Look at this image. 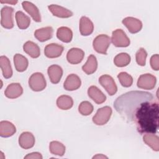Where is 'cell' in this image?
I'll return each instance as SVG.
<instances>
[{
    "mask_svg": "<svg viewBox=\"0 0 159 159\" xmlns=\"http://www.w3.org/2000/svg\"><path fill=\"white\" fill-rule=\"evenodd\" d=\"M64 48L62 45L58 43H50L45 47V55L49 58H55L59 57L63 52Z\"/></svg>",
    "mask_w": 159,
    "mask_h": 159,
    "instance_id": "cell-11",
    "label": "cell"
},
{
    "mask_svg": "<svg viewBox=\"0 0 159 159\" xmlns=\"http://www.w3.org/2000/svg\"><path fill=\"white\" fill-rule=\"evenodd\" d=\"M84 52L83 50L78 48H71L66 54L67 61L73 65L80 63L83 59Z\"/></svg>",
    "mask_w": 159,
    "mask_h": 159,
    "instance_id": "cell-10",
    "label": "cell"
},
{
    "mask_svg": "<svg viewBox=\"0 0 159 159\" xmlns=\"http://www.w3.org/2000/svg\"><path fill=\"white\" fill-rule=\"evenodd\" d=\"M47 73L50 81L53 84H57L63 75V70L58 65H52L48 68Z\"/></svg>",
    "mask_w": 159,
    "mask_h": 159,
    "instance_id": "cell-16",
    "label": "cell"
},
{
    "mask_svg": "<svg viewBox=\"0 0 159 159\" xmlns=\"http://www.w3.org/2000/svg\"><path fill=\"white\" fill-rule=\"evenodd\" d=\"M130 62V57L127 53H120L117 55L114 59V63L118 67H124Z\"/></svg>",
    "mask_w": 159,
    "mask_h": 159,
    "instance_id": "cell-31",
    "label": "cell"
},
{
    "mask_svg": "<svg viewBox=\"0 0 159 159\" xmlns=\"http://www.w3.org/2000/svg\"><path fill=\"white\" fill-rule=\"evenodd\" d=\"M94 30L93 22L87 17L83 16L80 21V31L82 35L88 36L91 34Z\"/></svg>",
    "mask_w": 159,
    "mask_h": 159,
    "instance_id": "cell-17",
    "label": "cell"
},
{
    "mask_svg": "<svg viewBox=\"0 0 159 159\" xmlns=\"http://www.w3.org/2000/svg\"><path fill=\"white\" fill-rule=\"evenodd\" d=\"M57 38L65 43H69L73 38V32L71 30L67 27H60L57 31Z\"/></svg>",
    "mask_w": 159,
    "mask_h": 159,
    "instance_id": "cell-25",
    "label": "cell"
},
{
    "mask_svg": "<svg viewBox=\"0 0 159 159\" xmlns=\"http://www.w3.org/2000/svg\"><path fill=\"white\" fill-rule=\"evenodd\" d=\"M1 3H9V4H16L17 2V1H1Z\"/></svg>",
    "mask_w": 159,
    "mask_h": 159,
    "instance_id": "cell-38",
    "label": "cell"
},
{
    "mask_svg": "<svg viewBox=\"0 0 159 159\" xmlns=\"http://www.w3.org/2000/svg\"><path fill=\"white\" fill-rule=\"evenodd\" d=\"M98 68V61L94 55H90L88 57L86 63L82 66L83 71L87 75L94 73Z\"/></svg>",
    "mask_w": 159,
    "mask_h": 159,
    "instance_id": "cell-23",
    "label": "cell"
},
{
    "mask_svg": "<svg viewBox=\"0 0 159 159\" xmlns=\"http://www.w3.org/2000/svg\"><path fill=\"white\" fill-rule=\"evenodd\" d=\"M29 85L30 89L34 91H41L43 90L47 83L43 75L39 72L33 73L29 80Z\"/></svg>",
    "mask_w": 159,
    "mask_h": 159,
    "instance_id": "cell-3",
    "label": "cell"
},
{
    "mask_svg": "<svg viewBox=\"0 0 159 159\" xmlns=\"http://www.w3.org/2000/svg\"><path fill=\"white\" fill-rule=\"evenodd\" d=\"M57 105L60 109L68 110L72 107L73 100L70 96L61 95L57 99Z\"/></svg>",
    "mask_w": 159,
    "mask_h": 159,
    "instance_id": "cell-29",
    "label": "cell"
},
{
    "mask_svg": "<svg viewBox=\"0 0 159 159\" xmlns=\"http://www.w3.org/2000/svg\"><path fill=\"white\" fill-rule=\"evenodd\" d=\"M157 83V78L150 73L143 74L140 76L137 80V86L139 88L150 90L154 88Z\"/></svg>",
    "mask_w": 159,
    "mask_h": 159,
    "instance_id": "cell-7",
    "label": "cell"
},
{
    "mask_svg": "<svg viewBox=\"0 0 159 159\" xmlns=\"http://www.w3.org/2000/svg\"><path fill=\"white\" fill-rule=\"evenodd\" d=\"M16 132L15 125L7 120H2L0 122V135L2 137H9Z\"/></svg>",
    "mask_w": 159,
    "mask_h": 159,
    "instance_id": "cell-20",
    "label": "cell"
},
{
    "mask_svg": "<svg viewBox=\"0 0 159 159\" xmlns=\"http://www.w3.org/2000/svg\"><path fill=\"white\" fill-rule=\"evenodd\" d=\"M24 51L33 58H38L40 55L39 47L32 41L26 42L23 45Z\"/></svg>",
    "mask_w": 159,
    "mask_h": 159,
    "instance_id": "cell-22",
    "label": "cell"
},
{
    "mask_svg": "<svg viewBox=\"0 0 159 159\" xmlns=\"http://www.w3.org/2000/svg\"><path fill=\"white\" fill-rule=\"evenodd\" d=\"M93 158H107V157L102 155V154H97L94 155Z\"/></svg>",
    "mask_w": 159,
    "mask_h": 159,
    "instance_id": "cell-37",
    "label": "cell"
},
{
    "mask_svg": "<svg viewBox=\"0 0 159 159\" xmlns=\"http://www.w3.org/2000/svg\"><path fill=\"white\" fill-rule=\"evenodd\" d=\"M23 9L32 17L34 21L40 22L41 16L37 7L29 1H23L22 3Z\"/></svg>",
    "mask_w": 159,
    "mask_h": 159,
    "instance_id": "cell-18",
    "label": "cell"
},
{
    "mask_svg": "<svg viewBox=\"0 0 159 159\" xmlns=\"http://www.w3.org/2000/svg\"><path fill=\"white\" fill-rule=\"evenodd\" d=\"M88 94L89 97L98 104H102L106 100L105 94L96 86H91L88 88Z\"/></svg>",
    "mask_w": 159,
    "mask_h": 159,
    "instance_id": "cell-15",
    "label": "cell"
},
{
    "mask_svg": "<svg viewBox=\"0 0 159 159\" xmlns=\"http://www.w3.org/2000/svg\"><path fill=\"white\" fill-rule=\"evenodd\" d=\"M147 57V53L146 50L143 48H139L135 55V58L137 64L140 66H145Z\"/></svg>",
    "mask_w": 159,
    "mask_h": 159,
    "instance_id": "cell-34",
    "label": "cell"
},
{
    "mask_svg": "<svg viewBox=\"0 0 159 159\" xmlns=\"http://www.w3.org/2000/svg\"><path fill=\"white\" fill-rule=\"evenodd\" d=\"M78 111L83 116H89L93 111V106L89 101H83L79 105Z\"/></svg>",
    "mask_w": 159,
    "mask_h": 159,
    "instance_id": "cell-33",
    "label": "cell"
},
{
    "mask_svg": "<svg viewBox=\"0 0 159 159\" xmlns=\"http://www.w3.org/2000/svg\"><path fill=\"white\" fill-rule=\"evenodd\" d=\"M49 150L50 153L53 155L63 156L65 152V147L58 141H52L49 145Z\"/></svg>",
    "mask_w": 159,
    "mask_h": 159,
    "instance_id": "cell-30",
    "label": "cell"
},
{
    "mask_svg": "<svg viewBox=\"0 0 159 159\" xmlns=\"http://www.w3.org/2000/svg\"><path fill=\"white\" fill-rule=\"evenodd\" d=\"M134 119L140 133H155L158 127V104L145 101L134 109Z\"/></svg>",
    "mask_w": 159,
    "mask_h": 159,
    "instance_id": "cell-1",
    "label": "cell"
},
{
    "mask_svg": "<svg viewBox=\"0 0 159 159\" xmlns=\"http://www.w3.org/2000/svg\"><path fill=\"white\" fill-rule=\"evenodd\" d=\"M112 109L109 106L99 108L93 117V122L98 125L106 124L110 119L112 114Z\"/></svg>",
    "mask_w": 159,
    "mask_h": 159,
    "instance_id": "cell-4",
    "label": "cell"
},
{
    "mask_svg": "<svg viewBox=\"0 0 159 159\" xmlns=\"http://www.w3.org/2000/svg\"><path fill=\"white\" fill-rule=\"evenodd\" d=\"M0 66L3 76L6 79L10 78L12 75V70L9 58L6 56H1Z\"/></svg>",
    "mask_w": 159,
    "mask_h": 159,
    "instance_id": "cell-27",
    "label": "cell"
},
{
    "mask_svg": "<svg viewBox=\"0 0 159 159\" xmlns=\"http://www.w3.org/2000/svg\"><path fill=\"white\" fill-rule=\"evenodd\" d=\"M143 140L153 150L156 152L159 150V139L157 135L153 133H146L143 137Z\"/></svg>",
    "mask_w": 159,
    "mask_h": 159,
    "instance_id": "cell-24",
    "label": "cell"
},
{
    "mask_svg": "<svg viewBox=\"0 0 159 159\" xmlns=\"http://www.w3.org/2000/svg\"><path fill=\"white\" fill-rule=\"evenodd\" d=\"M53 30L52 27H45L37 29L34 32L35 37L40 42H45L52 37Z\"/></svg>",
    "mask_w": 159,
    "mask_h": 159,
    "instance_id": "cell-21",
    "label": "cell"
},
{
    "mask_svg": "<svg viewBox=\"0 0 159 159\" xmlns=\"http://www.w3.org/2000/svg\"><path fill=\"white\" fill-rule=\"evenodd\" d=\"M13 8L9 6H4L1 11V24L5 29H12L14 27L12 19Z\"/></svg>",
    "mask_w": 159,
    "mask_h": 159,
    "instance_id": "cell-6",
    "label": "cell"
},
{
    "mask_svg": "<svg viewBox=\"0 0 159 159\" xmlns=\"http://www.w3.org/2000/svg\"><path fill=\"white\" fill-rule=\"evenodd\" d=\"M48 8L53 16L58 17L68 18L73 16V12L71 11L58 5L51 4L48 6Z\"/></svg>",
    "mask_w": 159,
    "mask_h": 159,
    "instance_id": "cell-19",
    "label": "cell"
},
{
    "mask_svg": "<svg viewBox=\"0 0 159 159\" xmlns=\"http://www.w3.org/2000/svg\"><path fill=\"white\" fill-rule=\"evenodd\" d=\"M117 78L121 85L124 87H130L133 83L132 77L126 72H120L118 74Z\"/></svg>",
    "mask_w": 159,
    "mask_h": 159,
    "instance_id": "cell-32",
    "label": "cell"
},
{
    "mask_svg": "<svg viewBox=\"0 0 159 159\" xmlns=\"http://www.w3.org/2000/svg\"><path fill=\"white\" fill-rule=\"evenodd\" d=\"M111 38L105 34L98 35L93 40V46L94 50L101 54L106 55L107 50L111 43Z\"/></svg>",
    "mask_w": 159,
    "mask_h": 159,
    "instance_id": "cell-2",
    "label": "cell"
},
{
    "mask_svg": "<svg viewBox=\"0 0 159 159\" xmlns=\"http://www.w3.org/2000/svg\"><path fill=\"white\" fill-rule=\"evenodd\" d=\"M23 93V88L18 83H13L9 84L5 91V96L9 99H16L19 98Z\"/></svg>",
    "mask_w": 159,
    "mask_h": 159,
    "instance_id": "cell-13",
    "label": "cell"
},
{
    "mask_svg": "<svg viewBox=\"0 0 159 159\" xmlns=\"http://www.w3.org/2000/svg\"><path fill=\"white\" fill-rule=\"evenodd\" d=\"M19 144L24 149H29L34 147L35 144V137L29 132H22L19 137Z\"/></svg>",
    "mask_w": 159,
    "mask_h": 159,
    "instance_id": "cell-12",
    "label": "cell"
},
{
    "mask_svg": "<svg viewBox=\"0 0 159 159\" xmlns=\"http://www.w3.org/2000/svg\"><path fill=\"white\" fill-rule=\"evenodd\" d=\"M99 82L110 96H113L116 93L117 87L112 76L108 75H103L99 77Z\"/></svg>",
    "mask_w": 159,
    "mask_h": 159,
    "instance_id": "cell-8",
    "label": "cell"
},
{
    "mask_svg": "<svg viewBox=\"0 0 159 159\" xmlns=\"http://www.w3.org/2000/svg\"><path fill=\"white\" fill-rule=\"evenodd\" d=\"M81 84L80 77L75 74H71L67 76L64 84L63 88L66 91H74L78 89Z\"/></svg>",
    "mask_w": 159,
    "mask_h": 159,
    "instance_id": "cell-14",
    "label": "cell"
},
{
    "mask_svg": "<svg viewBox=\"0 0 159 159\" xmlns=\"http://www.w3.org/2000/svg\"><path fill=\"white\" fill-rule=\"evenodd\" d=\"M158 55L155 54L152 56L150 58V65L153 70L155 71H158L159 69V65H158Z\"/></svg>",
    "mask_w": 159,
    "mask_h": 159,
    "instance_id": "cell-35",
    "label": "cell"
},
{
    "mask_svg": "<svg viewBox=\"0 0 159 159\" xmlns=\"http://www.w3.org/2000/svg\"><path fill=\"white\" fill-rule=\"evenodd\" d=\"M24 158H27V159H42V155L41 153L39 152H32L31 153L27 154L26 156L24 157Z\"/></svg>",
    "mask_w": 159,
    "mask_h": 159,
    "instance_id": "cell-36",
    "label": "cell"
},
{
    "mask_svg": "<svg viewBox=\"0 0 159 159\" xmlns=\"http://www.w3.org/2000/svg\"><path fill=\"white\" fill-rule=\"evenodd\" d=\"M111 40L117 47H126L130 45V39L122 29H116L112 32Z\"/></svg>",
    "mask_w": 159,
    "mask_h": 159,
    "instance_id": "cell-5",
    "label": "cell"
},
{
    "mask_svg": "<svg viewBox=\"0 0 159 159\" xmlns=\"http://www.w3.org/2000/svg\"><path fill=\"white\" fill-rule=\"evenodd\" d=\"M122 24L127 28L131 34L139 32L142 28V22L136 18L127 17L122 20Z\"/></svg>",
    "mask_w": 159,
    "mask_h": 159,
    "instance_id": "cell-9",
    "label": "cell"
},
{
    "mask_svg": "<svg viewBox=\"0 0 159 159\" xmlns=\"http://www.w3.org/2000/svg\"><path fill=\"white\" fill-rule=\"evenodd\" d=\"M16 20L18 27L20 29H26L30 24V19L22 11L16 13Z\"/></svg>",
    "mask_w": 159,
    "mask_h": 159,
    "instance_id": "cell-28",
    "label": "cell"
},
{
    "mask_svg": "<svg viewBox=\"0 0 159 159\" xmlns=\"http://www.w3.org/2000/svg\"><path fill=\"white\" fill-rule=\"evenodd\" d=\"M14 63L16 70L19 72H23L26 70L29 65L27 58L19 53H16L14 56Z\"/></svg>",
    "mask_w": 159,
    "mask_h": 159,
    "instance_id": "cell-26",
    "label": "cell"
}]
</instances>
